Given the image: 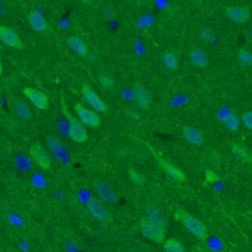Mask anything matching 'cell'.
I'll return each instance as SVG.
<instances>
[{"label": "cell", "instance_id": "obj_1", "mask_svg": "<svg viewBox=\"0 0 252 252\" xmlns=\"http://www.w3.org/2000/svg\"><path fill=\"white\" fill-rule=\"evenodd\" d=\"M140 229L143 235L151 241L160 243L165 239L166 227L159 219L148 216L143 217L140 220Z\"/></svg>", "mask_w": 252, "mask_h": 252}, {"label": "cell", "instance_id": "obj_2", "mask_svg": "<svg viewBox=\"0 0 252 252\" xmlns=\"http://www.w3.org/2000/svg\"><path fill=\"white\" fill-rule=\"evenodd\" d=\"M177 217L181 220L186 229L193 233L196 238L206 241L208 238L207 228L203 222L191 216L186 211L178 209L177 211Z\"/></svg>", "mask_w": 252, "mask_h": 252}, {"label": "cell", "instance_id": "obj_3", "mask_svg": "<svg viewBox=\"0 0 252 252\" xmlns=\"http://www.w3.org/2000/svg\"><path fill=\"white\" fill-rule=\"evenodd\" d=\"M0 40L10 48L18 50L23 48V42L17 32L10 27L4 25H0Z\"/></svg>", "mask_w": 252, "mask_h": 252}, {"label": "cell", "instance_id": "obj_4", "mask_svg": "<svg viewBox=\"0 0 252 252\" xmlns=\"http://www.w3.org/2000/svg\"><path fill=\"white\" fill-rule=\"evenodd\" d=\"M87 207L92 214L95 216L97 220L100 221L110 223L113 221V215L110 211L103 206L99 199L92 198L87 203Z\"/></svg>", "mask_w": 252, "mask_h": 252}, {"label": "cell", "instance_id": "obj_5", "mask_svg": "<svg viewBox=\"0 0 252 252\" xmlns=\"http://www.w3.org/2000/svg\"><path fill=\"white\" fill-rule=\"evenodd\" d=\"M75 109L83 124L93 128L99 127L101 123V119L98 116V114L89 110L80 103H77L75 106Z\"/></svg>", "mask_w": 252, "mask_h": 252}, {"label": "cell", "instance_id": "obj_6", "mask_svg": "<svg viewBox=\"0 0 252 252\" xmlns=\"http://www.w3.org/2000/svg\"><path fill=\"white\" fill-rule=\"evenodd\" d=\"M82 95L85 101L98 112H105L106 110V105L105 102L99 98L93 89L89 87V85H83L82 87Z\"/></svg>", "mask_w": 252, "mask_h": 252}, {"label": "cell", "instance_id": "obj_7", "mask_svg": "<svg viewBox=\"0 0 252 252\" xmlns=\"http://www.w3.org/2000/svg\"><path fill=\"white\" fill-rule=\"evenodd\" d=\"M226 14L236 23H245L250 19L251 10L249 6H228Z\"/></svg>", "mask_w": 252, "mask_h": 252}, {"label": "cell", "instance_id": "obj_8", "mask_svg": "<svg viewBox=\"0 0 252 252\" xmlns=\"http://www.w3.org/2000/svg\"><path fill=\"white\" fill-rule=\"evenodd\" d=\"M68 134L72 140L77 143L85 142L88 140V134L85 127L76 118L69 117Z\"/></svg>", "mask_w": 252, "mask_h": 252}, {"label": "cell", "instance_id": "obj_9", "mask_svg": "<svg viewBox=\"0 0 252 252\" xmlns=\"http://www.w3.org/2000/svg\"><path fill=\"white\" fill-rule=\"evenodd\" d=\"M23 94L28 98L34 106L40 110H47L48 107V99L42 92L32 87L25 88Z\"/></svg>", "mask_w": 252, "mask_h": 252}, {"label": "cell", "instance_id": "obj_10", "mask_svg": "<svg viewBox=\"0 0 252 252\" xmlns=\"http://www.w3.org/2000/svg\"><path fill=\"white\" fill-rule=\"evenodd\" d=\"M30 153L34 161L40 165L42 169H48L51 165V159L44 148L39 143L33 144L30 149Z\"/></svg>", "mask_w": 252, "mask_h": 252}, {"label": "cell", "instance_id": "obj_11", "mask_svg": "<svg viewBox=\"0 0 252 252\" xmlns=\"http://www.w3.org/2000/svg\"><path fill=\"white\" fill-rule=\"evenodd\" d=\"M134 97L136 104L140 108L148 110L152 104V97L148 89L140 84H136L134 87Z\"/></svg>", "mask_w": 252, "mask_h": 252}, {"label": "cell", "instance_id": "obj_12", "mask_svg": "<svg viewBox=\"0 0 252 252\" xmlns=\"http://www.w3.org/2000/svg\"><path fill=\"white\" fill-rule=\"evenodd\" d=\"M29 24L34 31L44 32L48 29V22L39 10H32L27 17Z\"/></svg>", "mask_w": 252, "mask_h": 252}, {"label": "cell", "instance_id": "obj_13", "mask_svg": "<svg viewBox=\"0 0 252 252\" xmlns=\"http://www.w3.org/2000/svg\"><path fill=\"white\" fill-rule=\"evenodd\" d=\"M192 65L195 68H205L209 65V55L207 51L201 48H194L189 54Z\"/></svg>", "mask_w": 252, "mask_h": 252}, {"label": "cell", "instance_id": "obj_14", "mask_svg": "<svg viewBox=\"0 0 252 252\" xmlns=\"http://www.w3.org/2000/svg\"><path fill=\"white\" fill-rule=\"evenodd\" d=\"M94 187L99 197L105 201L116 202L117 200V196L115 192L108 185L97 182H96Z\"/></svg>", "mask_w": 252, "mask_h": 252}, {"label": "cell", "instance_id": "obj_15", "mask_svg": "<svg viewBox=\"0 0 252 252\" xmlns=\"http://www.w3.org/2000/svg\"><path fill=\"white\" fill-rule=\"evenodd\" d=\"M68 44L69 48L74 51L75 53L81 57L86 56L88 54V48L85 42L77 36H72L68 38Z\"/></svg>", "mask_w": 252, "mask_h": 252}, {"label": "cell", "instance_id": "obj_16", "mask_svg": "<svg viewBox=\"0 0 252 252\" xmlns=\"http://www.w3.org/2000/svg\"><path fill=\"white\" fill-rule=\"evenodd\" d=\"M158 163L161 165V167L165 171V173L169 174L170 176L173 177L174 179H176L178 181L186 180V177L184 173L181 172L179 169L173 166L172 164L165 161L164 159H161V158H158Z\"/></svg>", "mask_w": 252, "mask_h": 252}, {"label": "cell", "instance_id": "obj_17", "mask_svg": "<svg viewBox=\"0 0 252 252\" xmlns=\"http://www.w3.org/2000/svg\"><path fill=\"white\" fill-rule=\"evenodd\" d=\"M185 138L190 143L195 145H201L203 142V137L197 130L192 127H184L182 129Z\"/></svg>", "mask_w": 252, "mask_h": 252}, {"label": "cell", "instance_id": "obj_18", "mask_svg": "<svg viewBox=\"0 0 252 252\" xmlns=\"http://www.w3.org/2000/svg\"><path fill=\"white\" fill-rule=\"evenodd\" d=\"M237 61L243 68H249L252 65V54L247 48H241L237 51Z\"/></svg>", "mask_w": 252, "mask_h": 252}, {"label": "cell", "instance_id": "obj_19", "mask_svg": "<svg viewBox=\"0 0 252 252\" xmlns=\"http://www.w3.org/2000/svg\"><path fill=\"white\" fill-rule=\"evenodd\" d=\"M162 61L165 66L170 70H175L178 68V60L173 52L167 51L162 56Z\"/></svg>", "mask_w": 252, "mask_h": 252}, {"label": "cell", "instance_id": "obj_20", "mask_svg": "<svg viewBox=\"0 0 252 252\" xmlns=\"http://www.w3.org/2000/svg\"><path fill=\"white\" fill-rule=\"evenodd\" d=\"M224 123L228 130L237 131L240 126V119L235 114H229L224 118Z\"/></svg>", "mask_w": 252, "mask_h": 252}, {"label": "cell", "instance_id": "obj_21", "mask_svg": "<svg viewBox=\"0 0 252 252\" xmlns=\"http://www.w3.org/2000/svg\"><path fill=\"white\" fill-rule=\"evenodd\" d=\"M163 248L166 252H182L184 251V248L182 244L173 239H169L168 241H165L164 243Z\"/></svg>", "mask_w": 252, "mask_h": 252}, {"label": "cell", "instance_id": "obj_22", "mask_svg": "<svg viewBox=\"0 0 252 252\" xmlns=\"http://www.w3.org/2000/svg\"><path fill=\"white\" fill-rule=\"evenodd\" d=\"M232 148L233 153H235L238 157H241V159L244 160V161H249V155L245 148L241 146V144L233 143L232 144Z\"/></svg>", "mask_w": 252, "mask_h": 252}, {"label": "cell", "instance_id": "obj_23", "mask_svg": "<svg viewBox=\"0 0 252 252\" xmlns=\"http://www.w3.org/2000/svg\"><path fill=\"white\" fill-rule=\"evenodd\" d=\"M99 82L105 89H110L114 87V81L107 75H100L99 77Z\"/></svg>", "mask_w": 252, "mask_h": 252}, {"label": "cell", "instance_id": "obj_24", "mask_svg": "<svg viewBox=\"0 0 252 252\" xmlns=\"http://www.w3.org/2000/svg\"><path fill=\"white\" fill-rule=\"evenodd\" d=\"M130 178H131V180L135 182V183L137 184H144L145 182V178H144L143 175L137 173L135 169H131L129 171Z\"/></svg>", "mask_w": 252, "mask_h": 252}, {"label": "cell", "instance_id": "obj_25", "mask_svg": "<svg viewBox=\"0 0 252 252\" xmlns=\"http://www.w3.org/2000/svg\"><path fill=\"white\" fill-rule=\"evenodd\" d=\"M243 123L248 129H252V113L251 111L245 112L242 115Z\"/></svg>", "mask_w": 252, "mask_h": 252}, {"label": "cell", "instance_id": "obj_26", "mask_svg": "<svg viewBox=\"0 0 252 252\" xmlns=\"http://www.w3.org/2000/svg\"><path fill=\"white\" fill-rule=\"evenodd\" d=\"M205 174H206V178H207L208 182L213 183V182H218L220 180L218 175L216 173H213V171L207 170Z\"/></svg>", "mask_w": 252, "mask_h": 252}, {"label": "cell", "instance_id": "obj_27", "mask_svg": "<svg viewBox=\"0 0 252 252\" xmlns=\"http://www.w3.org/2000/svg\"><path fill=\"white\" fill-rule=\"evenodd\" d=\"M80 1L85 6H90L94 2V0H80Z\"/></svg>", "mask_w": 252, "mask_h": 252}, {"label": "cell", "instance_id": "obj_28", "mask_svg": "<svg viewBox=\"0 0 252 252\" xmlns=\"http://www.w3.org/2000/svg\"><path fill=\"white\" fill-rule=\"evenodd\" d=\"M2 62H1V60H0V75L2 74Z\"/></svg>", "mask_w": 252, "mask_h": 252}]
</instances>
